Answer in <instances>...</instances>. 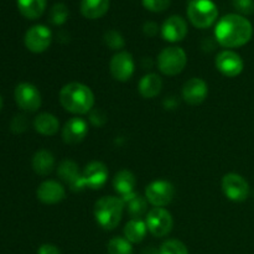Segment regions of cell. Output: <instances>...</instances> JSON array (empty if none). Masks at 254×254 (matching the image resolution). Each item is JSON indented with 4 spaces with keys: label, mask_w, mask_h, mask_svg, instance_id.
<instances>
[{
    "label": "cell",
    "mask_w": 254,
    "mask_h": 254,
    "mask_svg": "<svg viewBox=\"0 0 254 254\" xmlns=\"http://www.w3.org/2000/svg\"><path fill=\"white\" fill-rule=\"evenodd\" d=\"M253 27L250 20L240 14H228L217 22L215 39L225 49L245 46L251 41Z\"/></svg>",
    "instance_id": "obj_1"
},
{
    "label": "cell",
    "mask_w": 254,
    "mask_h": 254,
    "mask_svg": "<svg viewBox=\"0 0 254 254\" xmlns=\"http://www.w3.org/2000/svg\"><path fill=\"white\" fill-rule=\"evenodd\" d=\"M60 103L72 114H87L93 109L94 94L88 86L79 82L64 84L60 91Z\"/></svg>",
    "instance_id": "obj_2"
},
{
    "label": "cell",
    "mask_w": 254,
    "mask_h": 254,
    "mask_svg": "<svg viewBox=\"0 0 254 254\" xmlns=\"http://www.w3.org/2000/svg\"><path fill=\"white\" fill-rule=\"evenodd\" d=\"M124 201L118 196H103L94 203V218L104 231H113L118 227L123 217Z\"/></svg>",
    "instance_id": "obj_3"
},
{
    "label": "cell",
    "mask_w": 254,
    "mask_h": 254,
    "mask_svg": "<svg viewBox=\"0 0 254 254\" xmlns=\"http://www.w3.org/2000/svg\"><path fill=\"white\" fill-rule=\"evenodd\" d=\"M188 17L197 29H207L217 20L218 9L212 0H191L188 5Z\"/></svg>",
    "instance_id": "obj_4"
},
{
    "label": "cell",
    "mask_w": 254,
    "mask_h": 254,
    "mask_svg": "<svg viewBox=\"0 0 254 254\" xmlns=\"http://www.w3.org/2000/svg\"><path fill=\"white\" fill-rule=\"evenodd\" d=\"M188 64L186 52L181 47H165L158 56V67L165 76H176L181 73Z\"/></svg>",
    "instance_id": "obj_5"
},
{
    "label": "cell",
    "mask_w": 254,
    "mask_h": 254,
    "mask_svg": "<svg viewBox=\"0 0 254 254\" xmlns=\"http://www.w3.org/2000/svg\"><path fill=\"white\" fill-rule=\"evenodd\" d=\"M145 217L146 227L154 237L163 238L173 230V216L164 207H153L146 213Z\"/></svg>",
    "instance_id": "obj_6"
},
{
    "label": "cell",
    "mask_w": 254,
    "mask_h": 254,
    "mask_svg": "<svg viewBox=\"0 0 254 254\" xmlns=\"http://www.w3.org/2000/svg\"><path fill=\"white\" fill-rule=\"evenodd\" d=\"M175 188L168 180H155L145 189V198L154 207H164L173 201Z\"/></svg>",
    "instance_id": "obj_7"
},
{
    "label": "cell",
    "mask_w": 254,
    "mask_h": 254,
    "mask_svg": "<svg viewBox=\"0 0 254 254\" xmlns=\"http://www.w3.org/2000/svg\"><path fill=\"white\" fill-rule=\"evenodd\" d=\"M222 191L228 200L233 202H242L250 195V185L243 176L238 174H226L222 179Z\"/></svg>",
    "instance_id": "obj_8"
},
{
    "label": "cell",
    "mask_w": 254,
    "mask_h": 254,
    "mask_svg": "<svg viewBox=\"0 0 254 254\" xmlns=\"http://www.w3.org/2000/svg\"><path fill=\"white\" fill-rule=\"evenodd\" d=\"M52 41V32L45 25H35L30 27L24 37L25 46L34 54H41L50 47Z\"/></svg>",
    "instance_id": "obj_9"
},
{
    "label": "cell",
    "mask_w": 254,
    "mask_h": 254,
    "mask_svg": "<svg viewBox=\"0 0 254 254\" xmlns=\"http://www.w3.org/2000/svg\"><path fill=\"white\" fill-rule=\"evenodd\" d=\"M14 98L17 106L26 112H36L41 107V93L31 83L22 82L16 86Z\"/></svg>",
    "instance_id": "obj_10"
},
{
    "label": "cell",
    "mask_w": 254,
    "mask_h": 254,
    "mask_svg": "<svg viewBox=\"0 0 254 254\" xmlns=\"http://www.w3.org/2000/svg\"><path fill=\"white\" fill-rule=\"evenodd\" d=\"M215 64L216 68L228 78L240 76L245 67L242 57L232 50H223V51L218 52L215 60Z\"/></svg>",
    "instance_id": "obj_11"
},
{
    "label": "cell",
    "mask_w": 254,
    "mask_h": 254,
    "mask_svg": "<svg viewBox=\"0 0 254 254\" xmlns=\"http://www.w3.org/2000/svg\"><path fill=\"white\" fill-rule=\"evenodd\" d=\"M135 69V64L131 54L119 51L114 55L109 62V71L112 77L119 82H127L131 78Z\"/></svg>",
    "instance_id": "obj_12"
},
{
    "label": "cell",
    "mask_w": 254,
    "mask_h": 254,
    "mask_svg": "<svg viewBox=\"0 0 254 254\" xmlns=\"http://www.w3.org/2000/svg\"><path fill=\"white\" fill-rule=\"evenodd\" d=\"M108 175L109 171L106 164H103L102 161H92L82 171L83 188H88L91 190H99L106 185Z\"/></svg>",
    "instance_id": "obj_13"
},
{
    "label": "cell",
    "mask_w": 254,
    "mask_h": 254,
    "mask_svg": "<svg viewBox=\"0 0 254 254\" xmlns=\"http://www.w3.org/2000/svg\"><path fill=\"white\" fill-rule=\"evenodd\" d=\"M183 99L190 106H198L203 103L205 99L207 98L208 94V86L202 78L193 77L189 81L185 82L183 87Z\"/></svg>",
    "instance_id": "obj_14"
},
{
    "label": "cell",
    "mask_w": 254,
    "mask_h": 254,
    "mask_svg": "<svg viewBox=\"0 0 254 254\" xmlns=\"http://www.w3.org/2000/svg\"><path fill=\"white\" fill-rule=\"evenodd\" d=\"M37 198L45 205H56L66 197V190L59 181L46 180L41 183L36 191Z\"/></svg>",
    "instance_id": "obj_15"
},
{
    "label": "cell",
    "mask_w": 254,
    "mask_h": 254,
    "mask_svg": "<svg viewBox=\"0 0 254 254\" xmlns=\"http://www.w3.org/2000/svg\"><path fill=\"white\" fill-rule=\"evenodd\" d=\"M186 35H188V24H186L185 19L179 15H173V16L168 17L161 26V36L165 41H183Z\"/></svg>",
    "instance_id": "obj_16"
},
{
    "label": "cell",
    "mask_w": 254,
    "mask_h": 254,
    "mask_svg": "<svg viewBox=\"0 0 254 254\" xmlns=\"http://www.w3.org/2000/svg\"><path fill=\"white\" fill-rule=\"evenodd\" d=\"M88 134V126L84 119L71 118L66 122L64 127L62 128V139L68 145H76L82 143Z\"/></svg>",
    "instance_id": "obj_17"
},
{
    "label": "cell",
    "mask_w": 254,
    "mask_h": 254,
    "mask_svg": "<svg viewBox=\"0 0 254 254\" xmlns=\"http://www.w3.org/2000/svg\"><path fill=\"white\" fill-rule=\"evenodd\" d=\"M57 175L62 181L68 184L71 190L82 191L84 189L82 184V173L74 161L68 160V159L61 161L57 168Z\"/></svg>",
    "instance_id": "obj_18"
},
{
    "label": "cell",
    "mask_w": 254,
    "mask_h": 254,
    "mask_svg": "<svg viewBox=\"0 0 254 254\" xmlns=\"http://www.w3.org/2000/svg\"><path fill=\"white\" fill-rule=\"evenodd\" d=\"M55 156L51 151L46 150V149H41V150L36 151L32 156L31 165L35 173L37 175L46 176L52 173L55 168Z\"/></svg>",
    "instance_id": "obj_19"
},
{
    "label": "cell",
    "mask_w": 254,
    "mask_h": 254,
    "mask_svg": "<svg viewBox=\"0 0 254 254\" xmlns=\"http://www.w3.org/2000/svg\"><path fill=\"white\" fill-rule=\"evenodd\" d=\"M139 93L143 98L151 99L155 98L163 89V79L155 73H148L139 81L138 84Z\"/></svg>",
    "instance_id": "obj_20"
},
{
    "label": "cell",
    "mask_w": 254,
    "mask_h": 254,
    "mask_svg": "<svg viewBox=\"0 0 254 254\" xmlns=\"http://www.w3.org/2000/svg\"><path fill=\"white\" fill-rule=\"evenodd\" d=\"M135 185V176L129 170L118 171L113 179V188L121 197H124V196H128L130 193H133Z\"/></svg>",
    "instance_id": "obj_21"
},
{
    "label": "cell",
    "mask_w": 254,
    "mask_h": 254,
    "mask_svg": "<svg viewBox=\"0 0 254 254\" xmlns=\"http://www.w3.org/2000/svg\"><path fill=\"white\" fill-rule=\"evenodd\" d=\"M34 128L39 134L45 136H52L59 131L60 122L54 114L41 113L35 117Z\"/></svg>",
    "instance_id": "obj_22"
},
{
    "label": "cell",
    "mask_w": 254,
    "mask_h": 254,
    "mask_svg": "<svg viewBox=\"0 0 254 254\" xmlns=\"http://www.w3.org/2000/svg\"><path fill=\"white\" fill-rule=\"evenodd\" d=\"M111 0H82L81 14L91 20L104 16L109 10Z\"/></svg>",
    "instance_id": "obj_23"
},
{
    "label": "cell",
    "mask_w": 254,
    "mask_h": 254,
    "mask_svg": "<svg viewBox=\"0 0 254 254\" xmlns=\"http://www.w3.org/2000/svg\"><path fill=\"white\" fill-rule=\"evenodd\" d=\"M146 232H148V227H146L145 221H143L141 218H131L126 223L123 230L124 238H127L131 245L143 242Z\"/></svg>",
    "instance_id": "obj_24"
},
{
    "label": "cell",
    "mask_w": 254,
    "mask_h": 254,
    "mask_svg": "<svg viewBox=\"0 0 254 254\" xmlns=\"http://www.w3.org/2000/svg\"><path fill=\"white\" fill-rule=\"evenodd\" d=\"M47 0H17V7L22 16L29 20H36L46 10Z\"/></svg>",
    "instance_id": "obj_25"
},
{
    "label": "cell",
    "mask_w": 254,
    "mask_h": 254,
    "mask_svg": "<svg viewBox=\"0 0 254 254\" xmlns=\"http://www.w3.org/2000/svg\"><path fill=\"white\" fill-rule=\"evenodd\" d=\"M122 198H123L124 205H126L129 216L131 218H140L146 213V207H148L146 202L148 201H146L145 197L133 192Z\"/></svg>",
    "instance_id": "obj_26"
},
{
    "label": "cell",
    "mask_w": 254,
    "mask_h": 254,
    "mask_svg": "<svg viewBox=\"0 0 254 254\" xmlns=\"http://www.w3.org/2000/svg\"><path fill=\"white\" fill-rule=\"evenodd\" d=\"M108 254H133V246L127 238L113 237L107 245Z\"/></svg>",
    "instance_id": "obj_27"
},
{
    "label": "cell",
    "mask_w": 254,
    "mask_h": 254,
    "mask_svg": "<svg viewBox=\"0 0 254 254\" xmlns=\"http://www.w3.org/2000/svg\"><path fill=\"white\" fill-rule=\"evenodd\" d=\"M68 7L64 4V2H57L50 10V21H51L52 25H64V22L68 19Z\"/></svg>",
    "instance_id": "obj_28"
},
{
    "label": "cell",
    "mask_w": 254,
    "mask_h": 254,
    "mask_svg": "<svg viewBox=\"0 0 254 254\" xmlns=\"http://www.w3.org/2000/svg\"><path fill=\"white\" fill-rule=\"evenodd\" d=\"M159 254H189V250L181 241L168 240L160 246Z\"/></svg>",
    "instance_id": "obj_29"
},
{
    "label": "cell",
    "mask_w": 254,
    "mask_h": 254,
    "mask_svg": "<svg viewBox=\"0 0 254 254\" xmlns=\"http://www.w3.org/2000/svg\"><path fill=\"white\" fill-rule=\"evenodd\" d=\"M104 42L112 50H122L126 45L122 34L116 30H109L104 34Z\"/></svg>",
    "instance_id": "obj_30"
},
{
    "label": "cell",
    "mask_w": 254,
    "mask_h": 254,
    "mask_svg": "<svg viewBox=\"0 0 254 254\" xmlns=\"http://www.w3.org/2000/svg\"><path fill=\"white\" fill-rule=\"evenodd\" d=\"M144 7L148 9L149 11L153 12H161L165 11L171 4V0H141Z\"/></svg>",
    "instance_id": "obj_31"
},
{
    "label": "cell",
    "mask_w": 254,
    "mask_h": 254,
    "mask_svg": "<svg viewBox=\"0 0 254 254\" xmlns=\"http://www.w3.org/2000/svg\"><path fill=\"white\" fill-rule=\"evenodd\" d=\"M232 2L240 14L251 15L254 11V0H232Z\"/></svg>",
    "instance_id": "obj_32"
},
{
    "label": "cell",
    "mask_w": 254,
    "mask_h": 254,
    "mask_svg": "<svg viewBox=\"0 0 254 254\" xmlns=\"http://www.w3.org/2000/svg\"><path fill=\"white\" fill-rule=\"evenodd\" d=\"M29 127V122H27L26 117L22 114H17L12 118L11 123H10V128L14 133H24Z\"/></svg>",
    "instance_id": "obj_33"
},
{
    "label": "cell",
    "mask_w": 254,
    "mask_h": 254,
    "mask_svg": "<svg viewBox=\"0 0 254 254\" xmlns=\"http://www.w3.org/2000/svg\"><path fill=\"white\" fill-rule=\"evenodd\" d=\"M89 121H91V123L93 124V126L102 127L106 123L107 117L101 109H92V111L89 112Z\"/></svg>",
    "instance_id": "obj_34"
},
{
    "label": "cell",
    "mask_w": 254,
    "mask_h": 254,
    "mask_svg": "<svg viewBox=\"0 0 254 254\" xmlns=\"http://www.w3.org/2000/svg\"><path fill=\"white\" fill-rule=\"evenodd\" d=\"M143 31H144V34L146 35V36L154 37L156 34H158L159 27H158V25H156L154 21H146L145 24H144V26H143Z\"/></svg>",
    "instance_id": "obj_35"
},
{
    "label": "cell",
    "mask_w": 254,
    "mask_h": 254,
    "mask_svg": "<svg viewBox=\"0 0 254 254\" xmlns=\"http://www.w3.org/2000/svg\"><path fill=\"white\" fill-rule=\"evenodd\" d=\"M37 254H61V251L56 246L45 243V245L40 246V248L37 250Z\"/></svg>",
    "instance_id": "obj_36"
},
{
    "label": "cell",
    "mask_w": 254,
    "mask_h": 254,
    "mask_svg": "<svg viewBox=\"0 0 254 254\" xmlns=\"http://www.w3.org/2000/svg\"><path fill=\"white\" fill-rule=\"evenodd\" d=\"M164 104H165L166 106V108H175L176 106H178V102L175 101V99H174V97H170V98H168L166 99L165 102H164Z\"/></svg>",
    "instance_id": "obj_37"
},
{
    "label": "cell",
    "mask_w": 254,
    "mask_h": 254,
    "mask_svg": "<svg viewBox=\"0 0 254 254\" xmlns=\"http://www.w3.org/2000/svg\"><path fill=\"white\" fill-rule=\"evenodd\" d=\"M141 254H159V250H155V248L153 247H149L146 248V250H144Z\"/></svg>",
    "instance_id": "obj_38"
},
{
    "label": "cell",
    "mask_w": 254,
    "mask_h": 254,
    "mask_svg": "<svg viewBox=\"0 0 254 254\" xmlns=\"http://www.w3.org/2000/svg\"><path fill=\"white\" fill-rule=\"evenodd\" d=\"M2 104H4V102H2L1 96H0V111H1V108H2Z\"/></svg>",
    "instance_id": "obj_39"
}]
</instances>
